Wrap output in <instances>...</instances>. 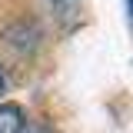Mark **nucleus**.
<instances>
[{
    "instance_id": "f03ea898",
    "label": "nucleus",
    "mask_w": 133,
    "mask_h": 133,
    "mask_svg": "<svg viewBox=\"0 0 133 133\" xmlns=\"http://www.w3.org/2000/svg\"><path fill=\"white\" fill-rule=\"evenodd\" d=\"M127 10H130V20H133V0H127Z\"/></svg>"
},
{
    "instance_id": "f257e3e1",
    "label": "nucleus",
    "mask_w": 133,
    "mask_h": 133,
    "mask_svg": "<svg viewBox=\"0 0 133 133\" xmlns=\"http://www.w3.org/2000/svg\"><path fill=\"white\" fill-rule=\"evenodd\" d=\"M27 113L20 103H0V133H23Z\"/></svg>"
},
{
    "instance_id": "7ed1b4c3",
    "label": "nucleus",
    "mask_w": 133,
    "mask_h": 133,
    "mask_svg": "<svg viewBox=\"0 0 133 133\" xmlns=\"http://www.w3.org/2000/svg\"><path fill=\"white\" fill-rule=\"evenodd\" d=\"M3 87H7V80H3V73H0V93H3Z\"/></svg>"
}]
</instances>
